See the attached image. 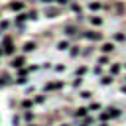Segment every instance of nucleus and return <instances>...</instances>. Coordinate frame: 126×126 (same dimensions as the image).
<instances>
[{
    "label": "nucleus",
    "instance_id": "1",
    "mask_svg": "<svg viewBox=\"0 0 126 126\" xmlns=\"http://www.w3.org/2000/svg\"><path fill=\"white\" fill-rule=\"evenodd\" d=\"M24 10H26V0H12L2 6V12H10V14H18Z\"/></svg>",
    "mask_w": 126,
    "mask_h": 126
},
{
    "label": "nucleus",
    "instance_id": "2",
    "mask_svg": "<svg viewBox=\"0 0 126 126\" xmlns=\"http://www.w3.org/2000/svg\"><path fill=\"white\" fill-rule=\"evenodd\" d=\"M0 49H2V53H4L6 57H12V55H16V45H14V41H12V37H10V35H2Z\"/></svg>",
    "mask_w": 126,
    "mask_h": 126
},
{
    "label": "nucleus",
    "instance_id": "3",
    "mask_svg": "<svg viewBox=\"0 0 126 126\" xmlns=\"http://www.w3.org/2000/svg\"><path fill=\"white\" fill-rule=\"evenodd\" d=\"M26 65H28V55H24V53H20V55H12V57H10V63H8V67L14 69V71L24 69Z\"/></svg>",
    "mask_w": 126,
    "mask_h": 126
},
{
    "label": "nucleus",
    "instance_id": "4",
    "mask_svg": "<svg viewBox=\"0 0 126 126\" xmlns=\"http://www.w3.org/2000/svg\"><path fill=\"white\" fill-rule=\"evenodd\" d=\"M28 75H30V73H28V69H26V67H24V69H20V71H18V75H16V79H14V83H16V85H26V83H28Z\"/></svg>",
    "mask_w": 126,
    "mask_h": 126
},
{
    "label": "nucleus",
    "instance_id": "5",
    "mask_svg": "<svg viewBox=\"0 0 126 126\" xmlns=\"http://www.w3.org/2000/svg\"><path fill=\"white\" fill-rule=\"evenodd\" d=\"M20 49H22V53H24V55H28V53H32V51H35V41H32V39H28V41H24V43L20 45Z\"/></svg>",
    "mask_w": 126,
    "mask_h": 126
},
{
    "label": "nucleus",
    "instance_id": "6",
    "mask_svg": "<svg viewBox=\"0 0 126 126\" xmlns=\"http://www.w3.org/2000/svg\"><path fill=\"white\" fill-rule=\"evenodd\" d=\"M10 83H12L10 73H8V71H2V73H0V89H2V87H8Z\"/></svg>",
    "mask_w": 126,
    "mask_h": 126
},
{
    "label": "nucleus",
    "instance_id": "7",
    "mask_svg": "<svg viewBox=\"0 0 126 126\" xmlns=\"http://www.w3.org/2000/svg\"><path fill=\"white\" fill-rule=\"evenodd\" d=\"M14 24H12V20H8V18H0V32L4 33L6 30H10Z\"/></svg>",
    "mask_w": 126,
    "mask_h": 126
},
{
    "label": "nucleus",
    "instance_id": "8",
    "mask_svg": "<svg viewBox=\"0 0 126 126\" xmlns=\"http://www.w3.org/2000/svg\"><path fill=\"white\" fill-rule=\"evenodd\" d=\"M33 118H35V114H33V112H30V110H22V120H26L28 124H32V122H33Z\"/></svg>",
    "mask_w": 126,
    "mask_h": 126
},
{
    "label": "nucleus",
    "instance_id": "9",
    "mask_svg": "<svg viewBox=\"0 0 126 126\" xmlns=\"http://www.w3.org/2000/svg\"><path fill=\"white\" fill-rule=\"evenodd\" d=\"M61 87H63V83L61 81H55V83H47L45 85V91H59Z\"/></svg>",
    "mask_w": 126,
    "mask_h": 126
},
{
    "label": "nucleus",
    "instance_id": "10",
    "mask_svg": "<svg viewBox=\"0 0 126 126\" xmlns=\"http://www.w3.org/2000/svg\"><path fill=\"white\" fill-rule=\"evenodd\" d=\"M32 106H33V100H32V98H22V102H20V108H22V110H24V108L30 110Z\"/></svg>",
    "mask_w": 126,
    "mask_h": 126
},
{
    "label": "nucleus",
    "instance_id": "11",
    "mask_svg": "<svg viewBox=\"0 0 126 126\" xmlns=\"http://www.w3.org/2000/svg\"><path fill=\"white\" fill-rule=\"evenodd\" d=\"M32 100H33V104H41V102H45V96L43 94H35Z\"/></svg>",
    "mask_w": 126,
    "mask_h": 126
},
{
    "label": "nucleus",
    "instance_id": "12",
    "mask_svg": "<svg viewBox=\"0 0 126 126\" xmlns=\"http://www.w3.org/2000/svg\"><path fill=\"white\" fill-rule=\"evenodd\" d=\"M57 47H59V49H67V47H69V43H67V41H59V43H57Z\"/></svg>",
    "mask_w": 126,
    "mask_h": 126
},
{
    "label": "nucleus",
    "instance_id": "13",
    "mask_svg": "<svg viewBox=\"0 0 126 126\" xmlns=\"http://www.w3.org/2000/svg\"><path fill=\"white\" fill-rule=\"evenodd\" d=\"M55 71H57V73H61V71H65V67H63V65H57V67H55Z\"/></svg>",
    "mask_w": 126,
    "mask_h": 126
},
{
    "label": "nucleus",
    "instance_id": "14",
    "mask_svg": "<svg viewBox=\"0 0 126 126\" xmlns=\"http://www.w3.org/2000/svg\"><path fill=\"white\" fill-rule=\"evenodd\" d=\"M26 126H39V124H35V122H32V124H26Z\"/></svg>",
    "mask_w": 126,
    "mask_h": 126
},
{
    "label": "nucleus",
    "instance_id": "15",
    "mask_svg": "<svg viewBox=\"0 0 126 126\" xmlns=\"http://www.w3.org/2000/svg\"><path fill=\"white\" fill-rule=\"evenodd\" d=\"M2 57H4V53H2V49H0V59H2Z\"/></svg>",
    "mask_w": 126,
    "mask_h": 126
},
{
    "label": "nucleus",
    "instance_id": "16",
    "mask_svg": "<svg viewBox=\"0 0 126 126\" xmlns=\"http://www.w3.org/2000/svg\"><path fill=\"white\" fill-rule=\"evenodd\" d=\"M2 35H4V33H2V32H0V37H2Z\"/></svg>",
    "mask_w": 126,
    "mask_h": 126
},
{
    "label": "nucleus",
    "instance_id": "17",
    "mask_svg": "<svg viewBox=\"0 0 126 126\" xmlns=\"http://www.w3.org/2000/svg\"><path fill=\"white\" fill-rule=\"evenodd\" d=\"M0 18H2V12H0Z\"/></svg>",
    "mask_w": 126,
    "mask_h": 126
},
{
    "label": "nucleus",
    "instance_id": "18",
    "mask_svg": "<svg viewBox=\"0 0 126 126\" xmlns=\"http://www.w3.org/2000/svg\"><path fill=\"white\" fill-rule=\"evenodd\" d=\"M63 126H67V124H63Z\"/></svg>",
    "mask_w": 126,
    "mask_h": 126
}]
</instances>
